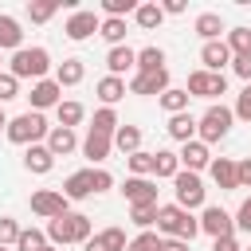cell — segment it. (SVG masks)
I'll return each instance as SVG.
<instances>
[{
	"mask_svg": "<svg viewBox=\"0 0 251 251\" xmlns=\"http://www.w3.org/2000/svg\"><path fill=\"white\" fill-rule=\"evenodd\" d=\"M157 231H161V239H184V243H192V235L200 231V220L192 212H184L180 204H161L157 208Z\"/></svg>",
	"mask_w": 251,
	"mask_h": 251,
	"instance_id": "6da1fadb",
	"label": "cell"
},
{
	"mask_svg": "<svg viewBox=\"0 0 251 251\" xmlns=\"http://www.w3.org/2000/svg\"><path fill=\"white\" fill-rule=\"evenodd\" d=\"M47 243L51 247H67V243H86L94 231H90V216H82V212H67V216H59V220H47Z\"/></svg>",
	"mask_w": 251,
	"mask_h": 251,
	"instance_id": "7a4b0ae2",
	"label": "cell"
},
{
	"mask_svg": "<svg viewBox=\"0 0 251 251\" xmlns=\"http://www.w3.org/2000/svg\"><path fill=\"white\" fill-rule=\"evenodd\" d=\"M47 67H51V55H47V47H20V51H12V59H8V75L12 78H47Z\"/></svg>",
	"mask_w": 251,
	"mask_h": 251,
	"instance_id": "3957f363",
	"label": "cell"
},
{
	"mask_svg": "<svg viewBox=\"0 0 251 251\" xmlns=\"http://www.w3.org/2000/svg\"><path fill=\"white\" fill-rule=\"evenodd\" d=\"M231 122H235L231 106H224V102H212V106L204 110V118H196V141L212 145V141L227 137V133H231Z\"/></svg>",
	"mask_w": 251,
	"mask_h": 251,
	"instance_id": "277c9868",
	"label": "cell"
},
{
	"mask_svg": "<svg viewBox=\"0 0 251 251\" xmlns=\"http://www.w3.org/2000/svg\"><path fill=\"white\" fill-rule=\"evenodd\" d=\"M8 141H16V145H39L47 133H51V126H47V118L43 114H35V110H27V114H20V118H8Z\"/></svg>",
	"mask_w": 251,
	"mask_h": 251,
	"instance_id": "5b68a950",
	"label": "cell"
},
{
	"mask_svg": "<svg viewBox=\"0 0 251 251\" xmlns=\"http://www.w3.org/2000/svg\"><path fill=\"white\" fill-rule=\"evenodd\" d=\"M173 192H176V204H180L184 212H192V208H204V180H200V173H188V169H180V173L173 176Z\"/></svg>",
	"mask_w": 251,
	"mask_h": 251,
	"instance_id": "8992f818",
	"label": "cell"
},
{
	"mask_svg": "<svg viewBox=\"0 0 251 251\" xmlns=\"http://www.w3.org/2000/svg\"><path fill=\"white\" fill-rule=\"evenodd\" d=\"M188 98H220V94H227V78L224 75H212V71H192L188 75Z\"/></svg>",
	"mask_w": 251,
	"mask_h": 251,
	"instance_id": "52a82bcc",
	"label": "cell"
},
{
	"mask_svg": "<svg viewBox=\"0 0 251 251\" xmlns=\"http://www.w3.org/2000/svg\"><path fill=\"white\" fill-rule=\"evenodd\" d=\"M67 204H71V200H67L59 188H39V192H31V212L43 216V220H59V216H67V212H71Z\"/></svg>",
	"mask_w": 251,
	"mask_h": 251,
	"instance_id": "ba28073f",
	"label": "cell"
},
{
	"mask_svg": "<svg viewBox=\"0 0 251 251\" xmlns=\"http://www.w3.org/2000/svg\"><path fill=\"white\" fill-rule=\"evenodd\" d=\"M196 220H200V231H204V235H212V239L235 235V220H231L220 204H204V212H200Z\"/></svg>",
	"mask_w": 251,
	"mask_h": 251,
	"instance_id": "9c48e42d",
	"label": "cell"
},
{
	"mask_svg": "<svg viewBox=\"0 0 251 251\" xmlns=\"http://www.w3.org/2000/svg\"><path fill=\"white\" fill-rule=\"evenodd\" d=\"M31 110L35 114H43V110H55L59 102H63V86L55 82V78H39V82H31Z\"/></svg>",
	"mask_w": 251,
	"mask_h": 251,
	"instance_id": "30bf717a",
	"label": "cell"
},
{
	"mask_svg": "<svg viewBox=\"0 0 251 251\" xmlns=\"http://www.w3.org/2000/svg\"><path fill=\"white\" fill-rule=\"evenodd\" d=\"M122 196L129 200V208H133V204H157V184H153L149 176H126Z\"/></svg>",
	"mask_w": 251,
	"mask_h": 251,
	"instance_id": "8fae6325",
	"label": "cell"
},
{
	"mask_svg": "<svg viewBox=\"0 0 251 251\" xmlns=\"http://www.w3.org/2000/svg\"><path fill=\"white\" fill-rule=\"evenodd\" d=\"M98 24H102V20H98L94 12H82V8H78V12H71V20H67V27H63V31H67V39L82 43V39H90V35L98 31Z\"/></svg>",
	"mask_w": 251,
	"mask_h": 251,
	"instance_id": "7c38bea8",
	"label": "cell"
},
{
	"mask_svg": "<svg viewBox=\"0 0 251 251\" xmlns=\"http://www.w3.org/2000/svg\"><path fill=\"white\" fill-rule=\"evenodd\" d=\"M176 161H180V169L200 173V169H208V165H212V153H208V145H204V141H184V145H180V153H176Z\"/></svg>",
	"mask_w": 251,
	"mask_h": 251,
	"instance_id": "4fadbf2b",
	"label": "cell"
},
{
	"mask_svg": "<svg viewBox=\"0 0 251 251\" xmlns=\"http://www.w3.org/2000/svg\"><path fill=\"white\" fill-rule=\"evenodd\" d=\"M200 63H204V71H212V75H224V67L231 63V51H227V43H224V39H216V43H204V47H200Z\"/></svg>",
	"mask_w": 251,
	"mask_h": 251,
	"instance_id": "5bb4252c",
	"label": "cell"
},
{
	"mask_svg": "<svg viewBox=\"0 0 251 251\" xmlns=\"http://www.w3.org/2000/svg\"><path fill=\"white\" fill-rule=\"evenodd\" d=\"M169 90V67L165 71H157V75H133L129 78V94H165Z\"/></svg>",
	"mask_w": 251,
	"mask_h": 251,
	"instance_id": "9a60e30c",
	"label": "cell"
},
{
	"mask_svg": "<svg viewBox=\"0 0 251 251\" xmlns=\"http://www.w3.org/2000/svg\"><path fill=\"white\" fill-rule=\"evenodd\" d=\"M78 145H82V157H86V161L102 165V161L110 157V149H114V137H106V133H94V129H86V137H82Z\"/></svg>",
	"mask_w": 251,
	"mask_h": 251,
	"instance_id": "2e32d148",
	"label": "cell"
},
{
	"mask_svg": "<svg viewBox=\"0 0 251 251\" xmlns=\"http://www.w3.org/2000/svg\"><path fill=\"white\" fill-rule=\"evenodd\" d=\"M67 200H86V196H94V176H90V169H78V173H71L67 180H63V188H59Z\"/></svg>",
	"mask_w": 251,
	"mask_h": 251,
	"instance_id": "e0dca14e",
	"label": "cell"
},
{
	"mask_svg": "<svg viewBox=\"0 0 251 251\" xmlns=\"http://www.w3.org/2000/svg\"><path fill=\"white\" fill-rule=\"evenodd\" d=\"M24 169L35 173V176H47V173L55 169L51 149H47V145H27V149H24Z\"/></svg>",
	"mask_w": 251,
	"mask_h": 251,
	"instance_id": "ac0fdd59",
	"label": "cell"
},
{
	"mask_svg": "<svg viewBox=\"0 0 251 251\" xmlns=\"http://www.w3.org/2000/svg\"><path fill=\"white\" fill-rule=\"evenodd\" d=\"M106 67H110V75H114V78H122L126 71H133V67H137V51H133V47H126V43H122V47H110V51H106Z\"/></svg>",
	"mask_w": 251,
	"mask_h": 251,
	"instance_id": "d6986e66",
	"label": "cell"
},
{
	"mask_svg": "<svg viewBox=\"0 0 251 251\" xmlns=\"http://www.w3.org/2000/svg\"><path fill=\"white\" fill-rule=\"evenodd\" d=\"M47 149H51V157H67V153H75V149H78V137H75V129L51 126V133H47Z\"/></svg>",
	"mask_w": 251,
	"mask_h": 251,
	"instance_id": "ffe728a7",
	"label": "cell"
},
{
	"mask_svg": "<svg viewBox=\"0 0 251 251\" xmlns=\"http://www.w3.org/2000/svg\"><path fill=\"white\" fill-rule=\"evenodd\" d=\"M208 173H212V180H216V184H220L224 192L239 188V180H235V161H231V157H212Z\"/></svg>",
	"mask_w": 251,
	"mask_h": 251,
	"instance_id": "44dd1931",
	"label": "cell"
},
{
	"mask_svg": "<svg viewBox=\"0 0 251 251\" xmlns=\"http://www.w3.org/2000/svg\"><path fill=\"white\" fill-rule=\"evenodd\" d=\"M165 129H169V137L180 141V145H184V141H196V118H192L188 110H184V114H173Z\"/></svg>",
	"mask_w": 251,
	"mask_h": 251,
	"instance_id": "7402d4cb",
	"label": "cell"
},
{
	"mask_svg": "<svg viewBox=\"0 0 251 251\" xmlns=\"http://www.w3.org/2000/svg\"><path fill=\"white\" fill-rule=\"evenodd\" d=\"M24 47V31L16 16H0V51H20Z\"/></svg>",
	"mask_w": 251,
	"mask_h": 251,
	"instance_id": "603a6c76",
	"label": "cell"
},
{
	"mask_svg": "<svg viewBox=\"0 0 251 251\" xmlns=\"http://www.w3.org/2000/svg\"><path fill=\"white\" fill-rule=\"evenodd\" d=\"M94 94L102 98V106H114V102H122V98H126V78H114V75H106V78H98Z\"/></svg>",
	"mask_w": 251,
	"mask_h": 251,
	"instance_id": "cb8c5ba5",
	"label": "cell"
},
{
	"mask_svg": "<svg viewBox=\"0 0 251 251\" xmlns=\"http://www.w3.org/2000/svg\"><path fill=\"white\" fill-rule=\"evenodd\" d=\"M220 31H224L220 12H200V16H196V35H200L204 43H216V39H220Z\"/></svg>",
	"mask_w": 251,
	"mask_h": 251,
	"instance_id": "d4e9b609",
	"label": "cell"
},
{
	"mask_svg": "<svg viewBox=\"0 0 251 251\" xmlns=\"http://www.w3.org/2000/svg\"><path fill=\"white\" fill-rule=\"evenodd\" d=\"M82 75H86L82 59H63V63L55 67V82H59V86H78Z\"/></svg>",
	"mask_w": 251,
	"mask_h": 251,
	"instance_id": "484cf974",
	"label": "cell"
},
{
	"mask_svg": "<svg viewBox=\"0 0 251 251\" xmlns=\"http://www.w3.org/2000/svg\"><path fill=\"white\" fill-rule=\"evenodd\" d=\"M55 118H59V126H63V129H75V126L86 118V110H82V102H75V98H63V102L55 106Z\"/></svg>",
	"mask_w": 251,
	"mask_h": 251,
	"instance_id": "4316f807",
	"label": "cell"
},
{
	"mask_svg": "<svg viewBox=\"0 0 251 251\" xmlns=\"http://www.w3.org/2000/svg\"><path fill=\"white\" fill-rule=\"evenodd\" d=\"M176 173H180L176 153H173V149H157V153H153V176H157V180H161V176H165V180H173Z\"/></svg>",
	"mask_w": 251,
	"mask_h": 251,
	"instance_id": "83f0119b",
	"label": "cell"
},
{
	"mask_svg": "<svg viewBox=\"0 0 251 251\" xmlns=\"http://www.w3.org/2000/svg\"><path fill=\"white\" fill-rule=\"evenodd\" d=\"M165 71V51L161 47H141L137 51V75H157Z\"/></svg>",
	"mask_w": 251,
	"mask_h": 251,
	"instance_id": "f1b7e54d",
	"label": "cell"
},
{
	"mask_svg": "<svg viewBox=\"0 0 251 251\" xmlns=\"http://www.w3.org/2000/svg\"><path fill=\"white\" fill-rule=\"evenodd\" d=\"M114 149H122L126 157L137 153V149H141V129H137V126H118V129H114Z\"/></svg>",
	"mask_w": 251,
	"mask_h": 251,
	"instance_id": "f546056e",
	"label": "cell"
},
{
	"mask_svg": "<svg viewBox=\"0 0 251 251\" xmlns=\"http://www.w3.org/2000/svg\"><path fill=\"white\" fill-rule=\"evenodd\" d=\"M157 102H161V110H165L169 118H173V114H184V110H188V90H180V86H169V90H165Z\"/></svg>",
	"mask_w": 251,
	"mask_h": 251,
	"instance_id": "4dcf8cb0",
	"label": "cell"
},
{
	"mask_svg": "<svg viewBox=\"0 0 251 251\" xmlns=\"http://www.w3.org/2000/svg\"><path fill=\"white\" fill-rule=\"evenodd\" d=\"M133 20H137V27L153 31V27H161V24H165V12H161V4H137Z\"/></svg>",
	"mask_w": 251,
	"mask_h": 251,
	"instance_id": "1f68e13d",
	"label": "cell"
},
{
	"mask_svg": "<svg viewBox=\"0 0 251 251\" xmlns=\"http://www.w3.org/2000/svg\"><path fill=\"white\" fill-rule=\"evenodd\" d=\"M98 35H102L110 47H122V43H126V20H110V16H106V20L98 24Z\"/></svg>",
	"mask_w": 251,
	"mask_h": 251,
	"instance_id": "d6a6232c",
	"label": "cell"
},
{
	"mask_svg": "<svg viewBox=\"0 0 251 251\" xmlns=\"http://www.w3.org/2000/svg\"><path fill=\"white\" fill-rule=\"evenodd\" d=\"M122 122H118V114H114V106H102V110H94V122H90V129L94 133H106V137H114V129H118Z\"/></svg>",
	"mask_w": 251,
	"mask_h": 251,
	"instance_id": "836d02e7",
	"label": "cell"
},
{
	"mask_svg": "<svg viewBox=\"0 0 251 251\" xmlns=\"http://www.w3.org/2000/svg\"><path fill=\"white\" fill-rule=\"evenodd\" d=\"M157 208H161V204H133V208H129V220H133L141 231H149V227L157 224Z\"/></svg>",
	"mask_w": 251,
	"mask_h": 251,
	"instance_id": "e575fe53",
	"label": "cell"
},
{
	"mask_svg": "<svg viewBox=\"0 0 251 251\" xmlns=\"http://www.w3.org/2000/svg\"><path fill=\"white\" fill-rule=\"evenodd\" d=\"M55 12H59V0H31V4H27V16H31V24H47Z\"/></svg>",
	"mask_w": 251,
	"mask_h": 251,
	"instance_id": "d590c367",
	"label": "cell"
},
{
	"mask_svg": "<svg viewBox=\"0 0 251 251\" xmlns=\"http://www.w3.org/2000/svg\"><path fill=\"white\" fill-rule=\"evenodd\" d=\"M47 243V235L39 227H20V239H16V251H39Z\"/></svg>",
	"mask_w": 251,
	"mask_h": 251,
	"instance_id": "8d00e7d4",
	"label": "cell"
},
{
	"mask_svg": "<svg viewBox=\"0 0 251 251\" xmlns=\"http://www.w3.org/2000/svg\"><path fill=\"white\" fill-rule=\"evenodd\" d=\"M94 239H98L102 251H126V231H122V227H106V231H98Z\"/></svg>",
	"mask_w": 251,
	"mask_h": 251,
	"instance_id": "74e56055",
	"label": "cell"
},
{
	"mask_svg": "<svg viewBox=\"0 0 251 251\" xmlns=\"http://www.w3.org/2000/svg\"><path fill=\"white\" fill-rule=\"evenodd\" d=\"M227 51H231V55L251 51V27H231V31H227Z\"/></svg>",
	"mask_w": 251,
	"mask_h": 251,
	"instance_id": "f35d334b",
	"label": "cell"
},
{
	"mask_svg": "<svg viewBox=\"0 0 251 251\" xmlns=\"http://www.w3.org/2000/svg\"><path fill=\"white\" fill-rule=\"evenodd\" d=\"M129 173L133 176H153V153H145V149L129 153Z\"/></svg>",
	"mask_w": 251,
	"mask_h": 251,
	"instance_id": "ab89813d",
	"label": "cell"
},
{
	"mask_svg": "<svg viewBox=\"0 0 251 251\" xmlns=\"http://www.w3.org/2000/svg\"><path fill=\"white\" fill-rule=\"evenodd\" d=\"M126 251H161V235L157 231H141L126 243Z\"/></svg>",
	"mask_w": 251,
	"mask_h": 251,
	"instance_id": "60d3db41",
	"label": "cell"
},
{
	"mask_svg": "<svg viewBox=\"0 0 251 251\" xmlns=\"http://www.w3.org/2000/svg\"><path fill=\"white\" fill-rule=\"evenodd\" d=\"M231 114L239 118V122H251V82L239 90V98H235V106H231Z\"/></svg>",
	"mask_w": 251,
	"mask_h": 251,
	"instance_id": "b9f144b4",
	"label": "cell"
},
{
	"mask_svg": "<svg viewBox=\"0 0 251 251\" xmlns=\"http://www.w3.org/2000/svg\"><path fill=\"white\" fill-rule=\"evenodd\" d=\"M20 239V224L12 220V216H0V247H8V243H16Z\"/></svg>",
	"mask_w": 251,
	"mask_h": 251,
	"instance_id": "7bdbcfd3",
	"label": "cell"
},
{
	"mask_svg": "<svg viewBox=\"0 0 251 251\" xmlns=\"http://www.w3.org/2000/svg\"><path fill=\"white\" fill-rule=\"evenodd\" d=\"M12 98H20V78L0 71V102H12Z\"/></svg>",
	"mask_w": 251,
	"mask_h": 251,
	"instance_id": "ee69618b",
	"label": "cell"
},
{
	"mask_svg": "<svg viewBox=\"0 0 251 251\" xmlns=\"http://www.w3.org/2000/svg\"><path fill=\"white\" fill-rule=\"evenodd\" d=\"M231 71H235L239 78H247V82H251V51H243V55H231Z\"/></svg>",
	"mask_w": 251,
	"mask_h": 251,
	"instance_id": "f6af8a7d",
	"label": "cell"
},
{
	"mask_svg": "<svg viewBox=\"0 0 251 251\" xmlns=\"http://www.w3.org/2000/svg\"><path fill=\"white\" fill-rule=\"evenodd\" d=\"M231 220H235V227H239V231H251V196L239 204V212H235Z\"/></svg>",
	"mask_w": 251,
	"mask_h": 251,
	"instance_id": "bcb514c9",
	"label": "cell"
},
{
	"mask_svg": "<svg viewBox=\"0 0 251 251\" xmlns=\"http://www.w3.org/2000/svg\"><path fill=\"white\" fill-rule=\"evenodd\" d=\"M90 176H94V192H110L114 188V176L106 169H90Z\"/></svg>",
	"mask_w": 251,
	"mask_h": 251,
	"instance_id": "7dc6e473",
	"label": "cell"
},
{
	"mask_svg": "<svg viewBox=\"0 0 251 251\" xmlns=\"http://www.w3.org/2000/svg\"><path fill=\"white\" fill-rule=\"evenodd\" d=\"M235 180H239V188H251V157L235 161Z\"/></svg>",
	"mask_w": 251,
	"mask_h": 251,
	"instance_id": "c3c4849f",
	"label": "cell"
},
{
	"mask_svg": "<svg viewBox=\"0 0 251 251\" xmlns=\"http://www.w3.org/2000/svg\"><path fill=\"white\" fill-rule=\"evenodd\" d=\"M212 251H243L235 243V235H224V239H212Z\"/></svg>",
	"mask_w": 251,
	"mask_h": 251,
	"instance_id": "681fc988",
	"label": "cell"
},
{
	"mask_svg": "<svg viewBox=\"0 0 251 251\" xmlns=\"http://www.w3.org/2000/svg\"><path fill=\"white\" fill-rule=\"evenodd\" d=\"M184 8H188L184 0H165V4H161V12H165V16H180Z\"/></svg>",
	"mask_w": 251,
	"mask_h": 251,
	"instance_id": "f907efd6",
	"label": "cell"
},
{
	"mask_svg": "<svg viewBox=\"0 0 251 251\" xmlns=\"http://www.w3.org/2000/svg\"><path fill=\"white\" fill-rule=\"evenodd\" d=\"M161 251H188L184 239H161Z\"/></svg>",
	"mask_w": 251,
	"mask_h": 251,
	"instance_id": "816d5d0a",
	"label": "cell"
},
{
	"mask_svg": "<svg viewBox=\"0 0 251 251\" xmlns=\"http://www.w3.org/2000/svg\"><path fill=\"white\" fill-rule=\"evenodd\" d=\"M0 129H8V118H4V110H0Z\"/></svg>",
	"mask_w": 251,
	"mask_h": 251,
	"instance_id": "f5cc1de1",
	"label": "cell"
},
{
	"mask_svg": "<svg viewBox=\"0 0 251 251\" xmlns=\"http://www.w3.org/2000/svg\"><path fill=\"white\" fill-rule=\"evenodd\" d=\"M39 251H59V247H51V243H43V247H39Z\"/></svg>",
	"mask_w": 251,
	"mask_h": 251,
	"instance_id": "db71d44e",
	"label": "cell"
},
{
	"mask_svg": "<svg viewBox=\"0 0 251 251\" xmlns=\"http://www.w3.org/2000/svg\"><path fill=\"white\" fill-rule=\"evenodd\" d=\"M0 67H4V51H0Z\"/></svg>",
	"mask_w": 251,
	"mask_h": 251,
	"instance_id": "11a10c76",
	"label": "cell"
},
{
	"mask_svg": "<svg viewBox=\"0 0 251 251\" xmlns=\"http://www.w3.org/2000/svg\"><path fill=\"white\" fill-rule=\"evenodd\" d=\"M0 251H8V247H0Z\"/></svg>",
	"mask_w": 251,
	"mask_h": 251,
	"instance_id": "9f6ffc18",
	"label": "cell"
},
{
	"mask_svg": "<svg viewBox=\"0 0 251 251\" xmlns=\"http://www.w3.org/2000/svg\"><path fill=\"white\" fill-rule=\"evenodd\" d=\"M243 251H251V247H243Z\"/></svg>",
	"mask_w": 251,
	"mask_h": 251,
	"instance_id": "6f0895ef",
	"label": "cell"
}]
</instances>
